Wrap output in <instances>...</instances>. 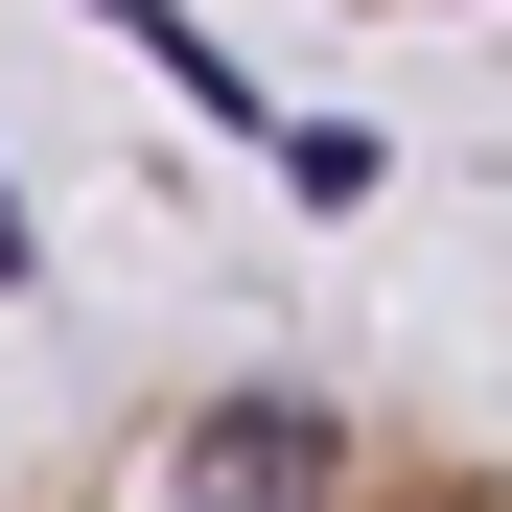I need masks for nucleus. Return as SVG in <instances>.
<instances>
[{
	"label": "nucleus",
	"instance_id": "nucleus-1",
	"mask_svg": "<svg viewBox=\"0 0 512 512\" xmlns=\"http://www.w3.org/2000/svg\"><path fill=\"white\" fill-rule=\"evenodd\" d=\"M0 512H512V443L350 373H187V396L70 419Z\"/></svg>",
	"mask_w": 512,
	"mask_h": 512
}]
</instances>
